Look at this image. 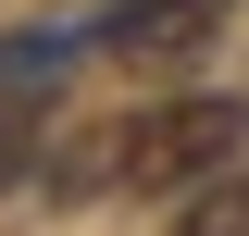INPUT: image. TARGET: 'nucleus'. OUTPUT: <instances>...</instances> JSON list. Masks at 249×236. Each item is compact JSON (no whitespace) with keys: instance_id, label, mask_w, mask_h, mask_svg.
Instances as JSON below:
<instances>
[{"instance_id":"1","label":"nucleus","mask_w":249,"mask_h":236,"mask_svg":"<svg viewBox=\"0 0 249 236\" xmlns=\"http://www.w3.org/2000/svg\"><path fill=\"white\" fill-rule=\"evenodd\" d=\"M237 100H175V112L100 124V137L50 149V199H100V186H199L212 162H237Z\"/></svg>"},{"instance_id":"2","label":"nucleus","mask_w":249,"mask_h":236,"mask_svg":"<svg viewBox=\"0 0 249 236\" xmlns=\"http://www.w3.org/2000/svg\"><path fill=\"white\" fill-rule=\"evenodd\" d=\"M88 50H100V37H37V25H25V37H0V137H25V124L62 100V75H75Z\"/></svg>"},{"instance_id":"3","label":"nucleus","mask_w":249,"mask_h":236,"mask_svg":"<svg viewBox=\"0 0 249 236\" xmlns=\"http://www.w3.org/2000/svg\"><path fill=\"white\" fill-rule=\"evenodd\" d=\"M175 236H249V174H224V186H187V224Z\"/></svg>"}]
</instances>
